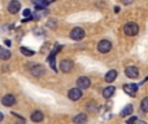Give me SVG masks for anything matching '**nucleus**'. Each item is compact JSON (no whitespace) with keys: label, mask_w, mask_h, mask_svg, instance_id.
I'll list each match as a JSON object with an SVG mask.
<instances>
[{"label":"nucleus","mask_w":148,"mask_h":124,"mask_svg":"<svg viewBox=\"0 0 148 124\" xmlns=\"http://www.w3.org/2000/svg\"><path fill=\"white\" fill-rule=\"evenodd\" d=\"M135 124H147L146 122H144V120H136V123Z\"/></svg>","instance_id":"24"},{"label":"nucleus","mask_w":148,"mask_h":124,"mask_svg":"<svg viewBox=\"0 0 148 124\" xmlns=\"http://www.w3.org/2000/svg\"><path fill=\"white\" fill-rule=\"evenodd\" d=\"M116 78H117V71L110 70V71H108L107 75H105V81H107V83H113V81L116 80Z\"/></svg>","instance_id":"13"},{"label":"nucleus","mask_w":148,"mask_h":124,"mask_svg":"<svg viewBox=\"0 0 148 124\" xmlns=\"http://www.w3.org/2000/svg\"><path fill=\"white\" fill-rule=\"evenodd\" d=\"M87 109H88V110H95V101L88 102V105H87Z\"/></svg>","instance_id":"21"},{"label":"nucleus","mask_w":148,"mask_h":124,"mask_svg":"<svg viewBox=\"0 0 148 124\" xmlns=\"http://www.w3.org/2000/svg\"><path fill=\"white\" fill-rule=\"evenodd\" d=\"M123 91H125V93H127L129 96L131 97H135L136 96V92H138V85L136 84H125L123 85Z\"/></svg>","instance_id":"7"},{"label":"nucleus","mask_w":148,"mask_h":124,"mask_svg":"<svg viewBox=\"0 0 148 124\" xmlns=\"http://www.w3.org/2000/svg\"><path fill=\"white\" fill-rule=\"evenodd\" d=\"M110 49H112V43L109 40H101L97 44V51L100 53H108Z\"/></svg>","instance_id":"2"},{"label":"nucleus","mask_w":148,"mask_h":124,"mask_svg":"<svg viewBox=\"0 0 148 124\" xmlns=\"http://www.w3.org/2000/svg\"><path fill=\"white\" fill-rule=\"evenodd\" d=\"M90 84H91V81H90V79L86 78V76H81V78L77 79V85H78L79 89L90 88Z\"/></svg>","instance_id":"9"},{"label":"nucleus","mask_w":148,"mask_h":124,"mask_svg":"<svg viewBox=\"0 0 148 124\" xmlns=\"http://www.w3.org/2000/svg\"><path fill=\"white\" fill-rule=\"evenodd\" d=\"M133 110H134L133 105H126V106L123 107L122 110H121L120 115H121V117H122V118H126V117H129V115H131V114H133Z\"/></svg>","instance_id":"12"},{"label":"nucleus","mask_w":148,"mask_h":124,"mask_svg":"<svg viewBox=\"0 0 148 124\" xmlns=\"http://www.w3.org/2000/svg\"><path fill=\"white\" fill-rule=\"evenodd\" d=\"M22 14L25 16V17H31V10L30 9H25L22 12Z\"/></svg>","instance_id":"22"},{"label":"nucleus","mask_w":148,"mask_h":124,"mask_svg":"<svg viewBox=\"0 0 148 124\" xmlns=\"http://www.w3.org/2000/svg\"><path fill=\"white\" fill-rule=\"evenodd\" d=\"M125 75L130 79H136L139 76V70L135 66H129L125 68Z\"/></svg>","instance_id":"6"},{"label":"nucleus","mask_w":148,"mask_h":124,"mask_svg":"<svg viewBox=\"0 0 148 124\" xmlns=\"http://www.w3.org/2000/svg\"><path fill=\"white\" fill-rule=\"evenodd\" d=\"M121 1H122L125 5H129V4H131V3H133L134 0H121Z\"/></svg>","instance_id":"23"},{"label":"nucleus","mask_w":148,"mask_h":124,"mask_svg":"<svg viewBox=\"0 0 148 124\" xmlns=\"http://www.w3.org/2000/svg\"><path fill=\"white\" fill-rule=\"evenodd\" d=\"M140 109L143 110L144 112H148V97H144L140 102Z\"/></svg>","instance_id":"18"},{"label":"nucleus","mask_w":148,"mask_h":124,"mask_svg":"<svg viewBox=\"0 0 148 124\" xmlns=\"http://www.w3.org/2000/svg\"><path fill=\"white\" fill-rule=\"evenodd\" d=\"M82 96H83V93H82V89L79 88H72L68 92V97L72 101H78L79 98H82Z\"/></svg>","instance_id":"4"},{"label":"nucleus","mask_w":148,"mask_h":124,"mask_svg":"<svg viewBox=\"0 0 148 124\" xmlns=\"http://www.w3.org/2000/svg\"><path fill=\"white\" fill-rule=\"evenodd\" d=\"M4 43L7 47H10V40H4Z\"/></svg>","instance_id":"25"},{"label":"nucleus","mask_w":148,"mask_h":124,"mask_svg":"<svg viewBox=\"0 0 148 124\" xmlns=\"http://www.w3.org/2000/svg\"><path fill=\"white\" fill-rule=\"evenodd\" d=\"M1 104L4 105V106H7V107L13 106V105L16 104L14 96H12V94H5V96L1 98Z\"/></svg>","instance_id":"10"},{"label":"nucleus","mask_w":148,"mask_h":124,"mask_svg":"<svg viewBox=\"0 0 148 124\" xmlns=\"http://www.w3.org/2000/svg\"><path fill=\"white\" fill-rule=\"evenodd\" d=\"M73 66H74V63H73L72 60H64V61L60 62V70H61L62 73L68 74L72 71Z\"/></svg>","instance_id":"5"},{"label":"nucleus","mask_w":148,"mask_h":124,"mask_svg":"<svg viewBox=\"0 0 148 124\" xmlns=\"http://www.w3.org/2000/svg\"><path fill=\"white\" fill-rule=\"evenodd\" d=\"M123 33L127 36H135L139 33V26L134 22H129L123 26Z\"/></svg>","instance_id":"1"},{"label":"nucleus","mask_w":148,"mask_h":124,"mask_svg":"<svg viewBox=\"0 0 148 124\" xmlns=\"http://www.w3.org/2000/svg\"><path fill=\"white\" fill-rule=\"evenodd\" d=\"M0 58L4 60V61L9 60L10 58V52L8 51V49H1L0 48Z\"/></svg>","instance_id":"17"},{"label":"nucleus","mask_w":148,"mask_h":124,"mask_svg":"<svg viewBox=\"0 0 148 124\" xmlns=\"http://www.w3.org/2000/svg\"><path fill=\"white\" fill-rule=\"evenodd\" d=\"M114 92H116L114 87L109 85V87H107V88L103 89V97H104V98H110V97L114 94Z\"/></svg>","instance_id":"11"},{"label":"nucleus","mask_w":148,"mask_h":124,"mask_svg":"<svg viewBox=\"0 0 148 124\" xmlns=\"http://www.w3.org/2000/svg\"><path fill=\"white\" fill-rule=\"evenodd\" d=\"M70 38L73 40H81V39L84 38V30L82 27H74L70 31Z\"/></svg>","instance_id":"3"},{"label":"nucleus","mask_w":148,"mask_h":124,"mask_svg":"<svg viewBox=\"0 0 148 124\" xmlns=\"http://www.w3.org/2000/svg\"><path fill=\"white\" fill-rule=\"evenodd\" d=\"M44 73V67L40 65H35L33 68H31V74H33L34 76H42Z\"/></svg>","instance_id":"14"},{"label":"nucleus","mask_w":148,"mask_h":124,"mask_svg":"<svg viewBox=\"0 0 148 124\" xmlns=\"http://www.w3.org/2000/svg\"><path fill=\"white\" fill-rule=\"evenodd\" d=\"M20 51L23 56H34V53H35L34 51H31V49H29V48H25V47H22Z\"/></svg>","instance_id":"19"},{"label":"nucleus","mask_w":148,"mask_h":124,"mask_svg":"<svg viewBox=\"0 0 148 124\" xmlns=\"http://www.w3.org/2000/svg\"><path fill=\"white\" fill-rule=\"evenodd\" d=\"M31 120L35 123H39L43 120V112L42 111H34L33 114H31Z\"/></svg>","instance_id":"15"},{"label":"nucleus","mask_w":148,"mask_h":124,"mask_svg":"<svg viewBox=\"0 0 148 124\" xmlns=\"http://www.w3.org/2000/svg\"><path fill=\"white\" fill-rule=\"evenodd\" d=\"M3 118H4V115H3V112L0 111V122H1V120H3Z\"/></svg>","instance_id":"27"},{"label":"nucleus","mask_w":148,"mask_h":124,"mask_svg":"<svg viewBox=\"0 0 148 124\" xmlns=\"http://www.w3.org/2000/svg\"><path fill=\"white\" fill-rule=\"evenodd\" d=\"M74 123L75 124H83L87 122V115L86 114H78L77 117H74Z\"/></svg>","instance_id":"16"},{"label":"nucleus","mask_w":148,"mask_h":124,"mask_svg":"<svg viewBox=\"0 0 148 124\" xmlns=\"http://www.w3.org/2000/svg\"><path fill=\"white\" fill-rule=\"evenodd\" d=\"M114 12H116V13L120 12V7H114Z\"/></svg>","instance_id":"26"},{"label":"nucleus","mask_w":148,"mask_h":124,"mask_svg":"<svg viewBox=\"0 0 148 124\" xmlns=\"http://www.w3.org/2000/svg\"><path fill=\"white\" fill-rule=\"evenodd\" d=\"M136 120H138V119H136L135 117H131L130 119H129L127 122H126V124H135V123H136Z\"/></svg>","instance_id":"20"},{"label":"nucleus","mask_w":148,"mask_h":124,"mask_svg":"<svg viewBox=\"0 0 148 124\" xmlns=\"http://www.w3.org/2000/svg\"><path fill=\"white\" fill-rule=\"evenodd\" d=\"M20 9H21V3L17 1V0H12V1L8 4V12H9L10 14H16V13H18Z\"/></svg>","instance_id":"8"}]
</instances>
